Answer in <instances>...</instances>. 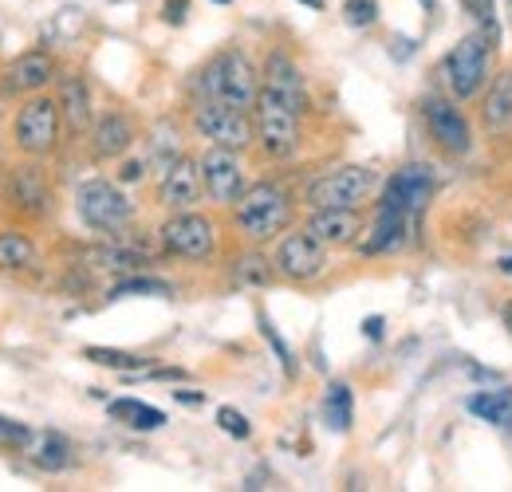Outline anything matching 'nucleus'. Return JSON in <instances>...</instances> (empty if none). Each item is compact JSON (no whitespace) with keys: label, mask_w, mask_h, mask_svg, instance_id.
<instances>
[{"label":"nucleus","mask_w":512,"mask_h":492,"mask_svg":"<svg viewBox=\"0 0 512 492\" xmlns=\"http://www.w3.org/2000/svg\"><path fill=\"white\" fill-rule=\"evenodd\" d=\"M233 221L241 229L245 241L264 245L272 237H280L292 225V193L276 182H256L249 185L237 205H233Z\"/></svg>","instance_id":"obj_1"},{"label":"nucleus","mask_w":512,"mask_h":492,"mask_svg":"<svg viewBox=\"0 0 512 492\" xmlns=\"http://www.w3.org/2000/svg\"><path fill=\"white\" fill-rule=\"evenodd\" d=\"M497 48V20L477 24V32L461 36L442 60V75L453 99H473L489 79V52Z\"/></svg>","instance_id":"obj_2"},{"label":"nucleus","mask_w":512,"mask_h":492,"mask_svg":"<svg viewBox=\"0 0 512 492\" xmlns=\"http://www.w3.org/2000/svg\"><path fill=\"white\" fill-rule=\"evenodd\" d=\"M197 91H201V99H217V103L253 111L256 95H260V75H256L253 60L245 52L229 48V52H217L213 60L201 67Z\"/></svg>","instance_id":"obj_3"},{"label":"nucleus","mask_w":512,"mask_h":492,"mask_svg":"<svg viewBox=\"0 0 512 492\" xmlns=\"http://www.w3.org/2000/svg\"><path fill=\"white\" fill-rule=\"evenodd\" d=\"M253 126H256V142L268 158H292L300 150V111L288 107L284 99H276L272 91L260 87L253 103Z\"/></svg>","instance_id":"obj_4"},{"label":"nucleus","mask_w":512,"mask_h":492,"mask_svg":"<svg viewBox=\"0 0 512 492\" xmlns=\"http://www.w3.org/2000/svg\"><path fill=\"white\" fill-rule=\"evenodd\" d=\"M193 130L201 138H209V146H225V150H245L249 142H256L253 111L217 103V99H197L193 107Z\"/></svg>","instance_id":"obj_5"},{"label":"nucleus","mask_w":512,"mask_h":492,"mask_svg":"<svg viewBox=\"0 0 512 492\" xmlns=\"http://www.w3.org/2000/svg\"><path fill=\"white\" fill-rule=\"evenodd\" d=\"M60 130H64V115H60V103L48 99V95H32L20 115H16V146L28 154V158H48L56 146H60Z\"/></svg>","instance_id":"obj_6"},{"label":"nucleus","mask_w":512,"mask_h":492,"mask_svg":"<svg viewBox=\"0 0 512 492\" xmlns=\"http://www.w3.org/2000/svg\"><path fill=\"white\" fill-rule=\"evenodd\" d=\"M375 170L371 166H339L308 185V205L312 209H359L371 189H375Z\"/></svg>","instance_id":"obj_7"},{"label":"nucleus","mask_w":512,"mask_h":492,"mask_svg":"<svg viewBox=\"0 0 512 492\" xmlns=\"http://www.w3.org/2000/svg\"><path fill=\"white\" fill-rule=\"evenodd\" d=\"M75 209H79L83 225H91L99 233H115V229H123L130 217H134V205H130L127 193L115 189L111 182H103V178H91V182L79 185Z\"/></svg>","instance_id":"obj_8"},{"label":"nucleus","mask_w":512,"mask_h":492,"mask_svg":"<svg viewBox=\"0 0 512 492\" xmlns=\"http://www.w3.org/2000/svg\"><path fill=\"white\" fill-rule=\"evenodd\" d=\"M162 245L182 260H209L217 252V229L209 217L182 209V213H170V221L162 225Z\"/></svg>","instance_id":"obj_9"},{"label":"nucleus","mask_w":512,"mask_h":492,"mask_svg":"<svg viewBox=\"0 0 512 492\" xmlns=\"http://www.w3.org/2000/svg\"><path fill=\"white\" fill-rule=\"evenodd\" d=\"M276 272L292 284H312L316 276H323L327 268V245H320L308 229L304 233H288L280 245H276V256H272Z\"/></svg>","instance_id":"obj_10"},{"label":"nucleus","mask_w":512,"mask_h":492,"mask_svg":"<svg viewBox=\"0 0 512 492\" xmlns=\"http://www.w3.org/2000/svg\"><path fill=\"white\" fill-rule=\"evenodd\" d=\"M201 178H205V193L217 205H237V197L249 189L237 150H225V146H209L201 154Z\"/></svg>","instance_id":"obj_11"},{"label":"nucleus","mask_w":512,"mask_h":492,"mask_svg":"<svg viewBox=\"0 0 512 492\" xmlns=\"http://www.w3.org/2000/svg\"><path fill=\"white\" fill-rule=\"evenodd\" d=\"M422 119L430 126V138L446 150V154H469L473 146V130H469V119L461 115V107H453L442 95H426L422 103Z\"/></svg>","instance_id":"obj_12"},{"label":"nucleus","mask_w":512,"mask_h":492,"mask_svg":"<svg viewBox=\"0 0 512 492\" xmlns=\"http://www.w3.org/2000/svg\"><path fill=\"white\" fill-rule=\"evenodd\" d=\"M430 197H434V170L414 162V166H402L386 182V193L379 205L398 209V213H410V217H422V209L430 205Z\"/></svg>","instance_id":"obj_13"},{"label":"nucleus","mask_w":512,"mask_h":492,"mask_svg":"<svg viewBox=\"0 0 512 492\" xmlns=\"http://www.w3.org/2000/svg\"><path fill=\"white\" fill-rule=\"evenodd\" d=\"M205 193V178H201V162L193 158H174L158 182V201L170 209V213H182V209H193Z\"/></svg>","instance_id":"obj_14"},{"label":"nucleus","mask_w":512,"mask_h":492,"mask_svg":"<svg viewBox=\"0 0 512 492\" xmlns=\"http://www.w3.org/2000/svg\"><path fill=\"white\" fill-rule=\"evenodd\" d=\"M260 87H264V91H272L276 99H284L288 107H296L300 115L308 111V87H304V75H300V67L292 63V56H284V52H272V56L264 60Z\"/></svg>","instance_id":"obj_15"},{"label":"nucleus","mask_w":512,"mask_h":492,"mask_svg":"<svg viewBox=\"0 0 512 492\" xmlns=\"http://www.w3.org/2000/svg\"><path fill=\"white\" fill-rule=\"evenodd\" d=\"M8 197H12V209L24 213V217H44L48 205H52V185L44 178L40 166H16L12 178H8Z\"/></svg>","instance_id":"obj_16"},{"label":"nucleus","mask_w":512,"mask_h":492,"mask_svg":"<svg viewBox=\"0 0 512 492\" xmlns=\"http://www.w3.org/2000/svg\"><path fill=\"white\" fill-rule=\"evenodd\" d=\"M320 245L327 248H347L359 241L363 233V221H359V209H316L304 225Z\"/></svg>","instance_id":"obj_17"},{"label":"nucleus","mask_w":512,"mask_h":492,"mask_svg":"<svg viewBox=\"0 0 512 492\" xmlns=\"http://www.w3.org/2000/svg\"><path fill=\"white\" fill-rule=\"evenodd\" d=\"M130 146H134V126L123 111H107L99 123L91 126V154L99 162H111V158H123Z\"/></svg>","instance_id":"obj_18"},{"label":"nucleus","mask_w":512,"mask_h":492,"mask_svg":"<svg viewBox=\"0 0 512 492\" xmlns=\"http://www.w3.org/2000/svg\"><path fill=\"white\" fill-rule=\"evenodd\" d=\"M60 115L71 134H87L95 126V111H91V91H87V79L83 75H64L60 79Z\"/></svg>","instance_id":"obj_19"},{"label":"nucleus","mask_w":512,"mask_h":492,"mask_svg":"<svg viewBox=\"0 0 512 492\" xmlns=\"http://www.w3.org/2000/svg\"><path fill=\"white\" fill-rule=\"evenodd\" d=\"M52 79H56V60L48 52H24L8 67V91H20V95H36Z\"/></svg>","instance_id":"obj_20"},{"label":"nucleus","mask_w":512,"mask_h":492,"mask_svg":"<svg viewBox=\"0 0 512 492\" xmlns=\"http://www.w3.org/2000/svg\"><path fill=\"white\" fill-rule=\"evenodd\" d=\"M414 221H418V217L379 205L375 225H371V237L363 241V252H371V256H375V252H394V248H402L406 245V233L414 229Z\"/></svg>","instance_id":"obj_21"},{"label":"nucleus","mask_w":512,"mask_h":492,"mask_svg":"<svg viewBox=\"0 0 512 492\" xmlns=\"http://www.w3.org/2000/svg\"><path fill=\"white\" fill-rule=\"evenodd\" d=\"M481 123L497 130L512 126V67H505L501 75H493V87L485 91V107H481Z\"/></svg>","instance_id":"obj_22"},{"label":"nucleus","mask_w":512,"mask_h":492,"mask_svg":"<svg viewBox=\"0 0 512 492\" xmlns=\"http://www.w3.org/2000/svg\"><path fill=\"white\" fill-rule=\"evenodd\" d=\"M28 457H32V465L36 469H44V473H60L71 465V441H67L64 433H32V441H28V449H24Z\"/></svg>","instance_id":"obj_23"},{"label":"nucleus","mask_w":512,"mask_h":492,"mask_svg":"<svg viewBox=\"0 0 512 492\" xmlns=\"http://www.w3.org/2000/svg\"><path fill=\"white\" fill-rule=\"evenodd\" d=\"M465 410L489 426H501L509 430L512 426V390H481V394H469Z\"/></svg>","instance_id":"obj_24"},{"label":"nucleus","mask_w":512,"mask_h":492,"mask_svg":"<svg viewBox=\"0 0 512 492\" xmlns=\"http://www.w3.org/2000/svg\"><path fill=\"white\" fill-rule=\"evenodd\" d=\"M323 422H327V430L335 433L351 430V422H355V394H351L347 382H331L327 386V394H323Z\"/></svg>","instance_id":"obj_25"},{"label":"nucleus","mask_w":512,"mask_h":492,"mask_svg":"<svg viewBox=\"0 0 512 492\" xmlns=\"http://www.w3.org/2000/svg\"><path fill=\"white\" fill-rule=\"evenodd\" d=\"M32 264H36L32 237L20 229H4L0 233V272H28Z\"/></svg>","instance_id":"obj_26"},{"label":"nucleus","mask_w":512,"mask_h":492,"mask_svg":"<svg viewBox=\"0 0 512 492\" xmlns=\"http://www.w3.org/2000/svg\"><path fill=\"white\" fill-rule=\"evenodd\" d=\"M111 418L115 422H123L130 430H162L166 426V414L158 410V406H146V402H134V398H119V402H111Z\"/></svg>","instance_id":"obj_27"},{"label":"nucleus","mask_w":512,"mask_h":492,"mask_svg":"<svg viewBox=\"0 0 512 492\" xmlns=\"http://www.w3.org/2000/svg\"><path fill=\"white\" fill-rule=\"evenodd\" d=\"M272 272H276V264H272V260H264L260 252H249V256H241V260H237L233 280H237V284H245V288H264V284L272 280Z\"/></svg>","instance_id":"obj_28"},{"label":"nucleus","mask_w":512,"mask_h":492,"mask_svg":"<svg viewBox=\"0 0 512 492\" xmlns=\"http://www.w3.org/2000/svg\"><path fill=\"white\" fill-rule=\"evenodd\" d=\"M83 359H91V363H99V367H111V370H150V359H142V355H127V351H111V347H87L83 351Z\"/></svg>","instance_id":"obj_29"},{"label":"nucleus","mask_w":512,"mask_h":492,"mask_svg":"<svg viewBox=\"0 0 512 492\" xmlns=\"http://www.w3.org/2000/svg\"><path fill=\"white\" fill-rule=\"evenodd\" d=\"M119 296H174V288L166 280H150V276H134V280H123L111 288V300Z\"/></svg>","instance_id":"obj_30"},{"label":"nucleus","mask_w":512,"mask_h":492,"mask_svg":"<svg viewBox=\"0 0 512 492\" xmlns=\"http://www.w3.org/2000/svg\"><path fill=\"white\" fill-rule=\"evenodd\" d=\"M260 335H264V339H268V347H272V351H276V359H280V367H284V374H288V378H292V374H296V355H292V351H288V343H284V339H280V331H276V327H272V319H268V315H260Z\"/></svg>","instance_id":"obj_31"},{"label":"nucleus","mask_w":512,"mask_h":492,"mask_svg":"<svg viewBox=\"0 0 512 492\" xmlns=\"http://www.w3.org/2000/svg\"><path fill=\"white\" fill-rule=\"evenodd\" d=\"M343 20H347L351 28H371V24L379 20V4H375V0H347V4H343Z\"/></svg>","instance_id":"obj_32"},{"label":"nucleus","mask_w":512,"mask_h":492,"mask_svg":"<svg viewBox=\"0 0 512 492\" xmlns=\"http://www.w3.org/2000/svg\"><path fill=\"white\" fill-rule=\"evenodd\" d=\"M32 433H36V430H28V426H20V422L0 418V445H4V449L24 453V449H28V441H32Z\"/></svg>","instance_id":"obj_33"},{"label":"nucleus","mask_w":512,"mask_h":492,"mask_svg":"<svg viewBox=\"0 0 512 492\" xmlns=\"http://www.w3.org/2000/svg\"><path fill=\"white\" fill-rule=\"evenodd\" d=\"M217 426L229 433V437H241V441H245V437L253 433L249 418H245L241 410H233V406H221V410H217Z\"/></svg>","instance_id":"obj_34"},{"label":"nucleus","mask_w":512,"mask_h":492,"mask_svg":"<svg viewBox=\"0 0 512 492\" xmlns=\"http://www.w3.org/2000/svg\"><path fill=\"white\" fill-rule=\"evenodd\" d=\"M461 8L477 20V24H485V20H497L493 12H497V0H461Z\"/></svg>","instance_id":"obj_35"},{"label":"nucleus","mask_w":512,"mask_h":492,"mask_svg":"<svg viewBox=\"0 0 512 492\" xmlns=\"http://www.w3.org/2000/svg\"><path fill=\"white\" fill-rule=\"evenodd\" d=\"M186 12H190V0H166V20L170 24H182Z\"/></svg>","instance_id":"obj_36"},{"label":"nucleus","mask_w":512,"mask_h":492,"mask_svg":"<svg viewBox=\"0 0 512 492\" xmlns=\"http://www.w3.org/2000/svg\"><path fill=\"white\" fill-rule=\"evenodd\" d=\"M363 335H367V339H383V315L363 319Z\"/></svg>","instance_id":"obj_37"},{"label":"nucleus","mask_w":512,"mask_h":492,"mask_svg":"<svg viewBox=\"0 0 512 492\" xmlns=\"http://www.w3.org/2000/svg\"><path fill=\"white\" fill-rule=\"evenodd\" d=\"M142 170H146V162H123L119 178H123V182H138V178H142Z\"/></svg>","instance_id":"obj_38"},{"label":"nucleus","mask_w":512,"mask_h":492,"mask_svg":"<svg viewBox=\"0 0 512 492\" xmlns=\"http://www.w3.org/2000/svg\"><path fill=\"white\" fill-rule=\"evenodd\" d=\"M174 398L186 402V406H201L205 402V394H197V390H174Z\"/></svg>","instance_id":"obj_39"},{"label":"nucleus","mask_w":512,"mask_h":492,"mask_svg":"<svg viewBox=\"0 0 512 492\" xmlns=\"http://www.w3.org/2000/svg\"><path fill=\"white\" fill-rule=\"evenodd\" d=\"M497 272H501V276H512V256H501V260H497Z\"/></svg>","instance_id":"obj_40"},{"label":"nucleus","mask_w":512,"mask_h":492,"mask_svg":"<svg viewBox=\"0 0 512 492\" xmlns=\"http://www.w3.org/2000/svg\"><path fill=\"white\" fill-rule=\"evenodd\" d=\"M501 319H505V327H509V335H512V304H505V315H501Z\"/></svg>","instance_id":"obj_41"},{"label":"nucleus","mask_w":512,"mask_h":492,"mask_svg":"<svg viewBox=\"0 0 512 492\" xmlns=\"http://www.w3.org/2000/svg\"><path fill=\"white\" fill-rule=\"evenodd\" d=\"M300 4H308V8H323V0H300Z\"/></svg>","instance_id":"obj_42"},{"label":"nucleus","mask_w":512,"mask_h":492,"mask_svg":"<svg viewBox=\"0 0 512 492\" xmlns=\"http://www.w3.org/2000/svg\"><path fill=\"white\" fill-rule=\"evenodd\" d=\"M422 8H426V12H434V0H422Z\"/></svg>","instance_id":"obj_43"},{"label":"nucleus","mask_w":512,"mask_h":492,"mask_svg":"<svg viewBox=\"0 0 512 492\" xmlns=\"http://www.w3.org/2000/svg\"><path fill=\"white\" fill-rule=\"evenodd\" d=\"M213 4H233V0H213Z\"/></svg>","instance_id":"obj_44"},{"label":"nucleus","mask_w":512,"mask_h":492,"mask_svg":"<svg viewBox=\"0 0 512 492\" xmlns=\"http://www.w3.org/2000/svg\"><path fill=\"white\" fill-rule=\"evenodd\" d=\"M509 16H512V0H509Z\"/></svg>","instance_id":"obj_45"}]
</instances>
